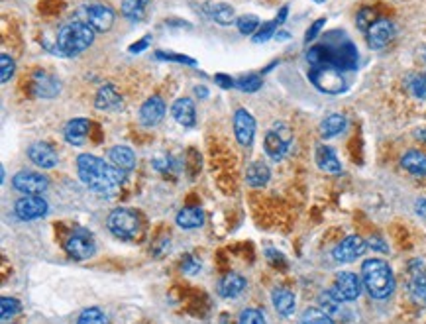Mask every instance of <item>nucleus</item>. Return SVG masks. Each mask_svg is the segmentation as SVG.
I'll use <instances>...</instances> for the list:
<instances>
[{
    "instance_id": "obj_14",
    "label": "nucleus",
    "mask_w": 426,
    "mask_h": 324,
    "mask_svg": "<svg viewBox=\"0 0 426 324\" xmlns=\"http://www.w3.org/2000/svg\"><path fill=\"white\" fill-rule=\"evenodd\" d=\"M234 134L242 145H252L254 136H256V120L254 116L246 111V108H240L234 114Z\"/></svg>"
},
{
    "instance_id": "obj_25",
    "label": "nucleus",
    "mask_w": 426,
    "mask_h": 324,
    "mask_svg": "<svg viewBox=\"0 0 426 324\" xmlns=\"http://www.w3.org/2000/svg\"><path fill=\"white\" fill-rule=\"evenodd\" d=\"M316 163H318L320 169L326 171V173H332V175H336V173H340L342 171L340 160L336 157L334 150L332 147H328V145H318V147H316Z\"/></svg>"
},
{
    "instance_id": "obj_44",
    "label": "nucleus",
    "mask_w": 426,
    "mask_h": 324,
    "mask_svg": "<svg viewBox=\"0 0 426 324\" xmlns=\"http://www.w3.org/2000/svg\"><path fill=\"white\" fill-rule=\"evenodd\" d=\"M324 22H326V18H318L315 24L308 28L307 38H305V43H310V42H313V40H316V35L320 34V30H323V28H324Z\"/></svg>"
},
{
    "instance_id": "obj_31",
    "label": "nucleus",
    "mask_w": 426,
    "mask_h": 324,
    "mask_svg": "<svg viewBox=\"0 0 426 324\" xmlns=\"http://www.w3.org/2000/svg\"><path fill=\"white\" fill-rule=\"evenodd\" d=\"M147 4H150V0H124L122 2V14L132 22H140L147 14Z\"/></svg>"
},
{
    "instance_id": "obj_8",
    "label": "nucleus",
    "mask_w": 426,
    "mask_h": 324,
    "mask_svg": "<svg viewBox=\"0 0 426 324\" xmlns=\"http://www.w3.org/2000/svg\"><path fill=\"white\" fill-rule=\"evenodd\" d=\"M12 185L16 191L24 193V195H42L43 191L47 189L50 181L47 177H43L42 173H35V171H20L14 175Z\"/></svg>"
},
{
    "instance_id": "obj_35",
    "label": "nucleus",
    "mask_w": 426,
    "mask_h": 324,
    "mask_svg": "<svg viewBox=\"0 0 426 324\" xmlns=\"http://www.w3.org/2000/svg\"><path fill=\"white\" fill-rule=\"evenodd\" d=\"M301 324H334L328 313L318 311V308H308L307 313L301 318Z\"/></svg>"
},
{
    "instance_id": "obj_34",
    "label": "nucleus",
    "mask_w": 426,
    "mask_h": 324,
    "mask_svg": "<svg viewBox=\"0 0 426 324\" xmlns=\"http://www.w3.org/2000/svg\"><path fill=\"white\" fill-rule=\"evenodd\" d=\"M77 324H108V316L101 308H85L79 316Z\"/></svg>"
},
{
    "instance_id": "obj_37",
    "label": "nucleus",
    "mask_w": 426,
    "mask_h": 324,
    "mask_svg": "<svg viewBox=\"0 0 426 324\" xmlns=\"http://www.w3.org/2000/svg\"><path fill=\"white\" fill-rule=\"evenodd\" d=\"M281 26V22L275 18V20H271V22H267V24H264V26L257 30L256 34H254V42L256 43H264L267 42L269 38H273V34H275V30Z\"/></svg>"
},
{
    "instance_id": "obj_21",
    "label": "nucleus",
    "mask_w": 426,
    "mask_h": 324,
    "mask_svg": "<svg viewBox=\"0 0 426 324\" xmlns=\"http://www.w3.org/2000/svg\"><path fill=\"white\" fill-rule=\"evenodd\" d=\"M28 155H30V160L38 165V167H42V169H52V167H55L57 165V154L53 152L52 145L43 144V142H40V144H34L30 150H28Z\"/></svg>"
},
{
    "instance_id": "obj_7",
    "label": "nucleus",
    "mask_w": 426,
    "mask_h": 324,
    "mask_svg": "<svg viewBox=\"0 0 426 324\" xmlns=\"http://www.w3.org/2000/svg\"><path fill=\"white\" fill-rule=\"evenodd\" d=\"M291 142H293V132H291L289 126L277 124V126H273V128L265 134V154L269 155L273 162H279V160H283L285 154L289 152Z\"/></svg>"
},
{
    "instance_id": "obj_29",
    "label": "nucleus",
    "mask_w": 426,
    "mask_h": 324,
    "mask_svg": "<svg viewBox=\"0 0 426 324\" xmlns=\"http://www.w3.org/2000/svg\"><path fill=\"white\" fill-rule=\"evenodd\" d=\"M269 177H271V171L262 162H254L246 171L247 185H252V187H264Z\"/></svg>"
},
{
    "instance_id": "obj_11",
    "label": "nucleus",
    "mask_w": 426,
    "mask_h": 324,
    "mask_svg": "<svg viewBox=\"0 0 426 324\" xmlns=\"http://www.w3.org/2000/svg\"><path fill=\"white\" fill-rule=\"evenodd\" d=\"M330 291L340 298L342 303L344 301H356L359 297V293H361V283H359V277L356 273L342 272L338 273L334 287Z\"/></svg>"
},
{
    "instance_id": "obj_28",
    "label": "nucleus",
    "mask_w": 426,
    "mask_h": 324,
    "mask_svg": "<svg viewBox=\"0 0 426 324\" xmlns=\"http://www.w3.org/2000/svg\"><path fill=\"white\" fill-rule=\"evenodd\" d=\"M400 165L409 171V173H413V175L425 177L426 175V154H422V152H417V150L407 152V154L403 155V160H400Z\"/></svg>"
},
{
    "instance_id": "obj_5",
    "label": "nucleus",
    "mask_w": 426,
    "mask_h": 324,
    "mask_svg": "<svg viewBox=\"0 0 426 324\" xmlns=\"http://www.w3.org/2000/svg\"><path fill=\"white\" fill-rule=\"evenodd\" d=\"M310 83L326 94H340L346 91V79L340 69L334 67H310L308 71Z\"/></svg>"
},
{
    "instance_id": "obj_32",
    "label": "nucleus",
    "mask_w": 426,
    "mask_h": 324,
    "mask_svg": "<svg viewBox=\"0 0 426 324\" xmlns=\"http://www.w3.org/2000/svg\"><path fill=\"white\" fill-rule=\"evenodd\" d=\"M410 293L413 298L417 303H426V275L422 272H417L413 275V281H410Z\"/></svg>"
},
{
    "instance_id": "obj_46",
    "label": "nucleus",
    "mask_w": 426,
    "mask_h": 324,
    "mask_svg": "<svg viewBox=\"0 0 426 324\" xmlns=\"http://www.w3.org/2000/svg\"><path fill=\"white\" fill-rule=\"evenodd\" d=\"M214 81H216L222 89H232V86H236V81H234V79L228 77V75H222V73L214 75Z\"/></svg>"
},
{
    "instance_id": "obj_23",
    "label": "nucleus",
    "mask_w": 426,
    "mask_h": 324,
    "mask_svg": "<svg viewBox=\"0 0 426 324\" xmlns=\"http://www.w3.org/2000/svg\"><path fill=\"white\" fill-rule=\"evenodd\" d=\"M108 157H111L112 165L122 169L124 173L134 169V165H136V154H134L130 147H126V145H114L111 150V154H108Z\"/></svg>"
},
{
    "instance_id": "obj_47",
    "label": "nucleus",
    "mask_w": 426,
    "mask_h": 324,
    "mask_svg": "<svg viewBox=\"0 0 426 324\" xmlns=\"http://www.w3.org/2000/svg\"><path fill=\"white\" fill-rule=\"evenodd\" d=\"M150 40H152V38H150V35H145L144 40H142V42H138V43H134V45H130V53H140V52H144L145 48H147V45H150Z\"/></svg>"
},
{
    "instance_id": "obj_42",
    "label": "nucleus",
    "mask_w": 426,
    "mask_h": 324,
    "mask_svg": "<svg viewBox=\"0 0 426 324\" xmlns=\"http://www.w3.org/2000/svg\"><path fill=\"white\" fill-rule=\"evenodd\" d=\"M238 324H265V316L256 308H246V311H242Z\"/></svg>"
},
{
    "instance_id": "obj_9",
    "label": "nucleus",
    "mask_w": 426,
    "mask_h": 324,
    "mask_svg": "<svg viewBox=\"0 0 426 324\" xmlns=\"http://www.w3.org/2000/svg\"><path fill=\"white\" fill-rule=\"evenodd\" d=\"M65 250H67L69 257H73L77 262L89 259L94 254L93 236L85 230L73 232L67 238V242H65Z\"/></svg>"
},
{
    "instance_id": "obj_43",
    "label": "nucleus",
    "mask_w": 426,
    "mask_h": 324,
    "mask_svg": "<svg viewBox=\"0 0 426 324\" xmlns=\"http://www.w3.org/2000/svg\"><path fill=\"white\" fill-rule=\"evenodd\" d=\"M375 20H377V12L374 9H361L358 14V26L366 32L367 28L374 24Z\"/></svg>"
},
{
    "instance_id": "obj_48",
    "label": "nucleus",
    "mask_w": 426,
    "mask_h": 324,
    "mask_svg": "<svg viewBox=\"0 0 426 324\" xmlns=\"http://www.w3.org/2000/svg\"><path fill=\"white\" fill-rule=\"evenodd\" d=\"M185 269H187L189 273H195L201 269V264H196V262H193V259H189V264H185Z\"/></svg>"
},
{
    "instance_id": "obj_22",
    "label": "nucleus",
    "mask_w": 426,
    "mask_h": 324,
    "mask_svg": "<svg viewBox=\"0 0 426 324\" xmlns=\"http://www.w3.org/2000/svg\"><path fill=\"white\" fill-rule=\"evenodd\" d=\"M246 289V279L240 273H226L218 283V293L224 298H234Z\"/></svg>"
},
{
    "instance_id": "obj_49",
    "label": "nucleus",
    "mask_w": 426,
    "mask_h": 324,
    "mask_svg": "<svg viewBox=\"0 0 426 324\" xmlns=\"http://www.w3.org/2000/svg\"><path fill=\"white\" fill-rule=\"evenodd\" d=\"M417 213L420 214V216H426V199H422V201H418L417 203Z\"/></svg>"
},
{
    "instance_id": "obj_51",
    "label": "nucleus",
    "mask_w": 426,
    "mask_h": 324,
    "mask_svg": "<svg viewBox=\"0 0 426 324\" xmlns=\"http://www.w3.org/2000/svg\"><path fill=\"white\" fill-rule=\"evenodd\" d=\"M195 93L198 94V96H201V99H206V96H208V93H206V89H203V86H201V89H198V86H196Z\"/></svg>"
},
{
    "instance_id": "obj_36",
    "label": "nucleus",
    "mask_w": 426,
    "mask_h": 324,
    "mask_svg": "<svg viewBox=\"0 0 426 324\" xmlns=\"http://www.w3.org/2000/svg\"><path fill=\"white\" fill-rule=\"evenodd\" d=\"M262 85H264V81L259 75H246V77H240L236 81V86L244 93H256L262 89Z\"/></svg>"
},
{
    "instance_id": "obj_16",
    "label": "nucleus",
    "mask_w": 426,
    "mask_h": 324,
    "mask_svg": "<svg viewBox=\"0 0 426 324\" xmlns=\"http://www.w3.org/2000/svg\"><path fill=\"white\" fill-rule=\"evenodd\" d=\"M163 116H165V103H163L162 96H157V94L150 96L140 108V122L147 128L157 126L163 120Z\"/></svg>"
},
{
    "instance_id": "obj_33",
    "label": "nucleus",
    "mask_w": 426,
    "mask_h": 324,
    "mask_svg": "<svg viewBox=\"0 0 426 324\" xmlns=\"http://www.w3.org/2000/svg\"><path fill=\"white\" fill-rule=\"evenodd\" d=\"M236 26H238V32L242 35H252L256 34L259 30V18L256 14H246V16H240L236 20Z\"/></svg>"
},
{
    "instance_id": "obj_24",
    "label": "nucleus",
    "mask_w": 426,
    "mask_h": 324,
    "mask_svg": "<svg viewBox=\"0 0 426 324\" xmlns=\"http://www.w3.org/2000/svg\"><path fill=\"white\" fill-rule=\"evenodd\" d=\"M175 220H177V226H181V228H185V230H193V228L203 226V222H205V213H203L201 206H185L183 211H179V214H177Z\"/></svg>"
},
{
    "instance_id": "obj_12",
    "label": "nucleus",
    "mask_w": 426,
    "mask_h": 324,
    "mask_svg": "<svg viewBox=\"0 0 426 324\" xmlns=\"http://www.w3.org/2000/svg\"><path fill=\"white\" fill-rule=\"evenodd\" d=\"M14 213L20 220H35V218H42L43 214L47 213V203L40 195L22 196L14 206Z\"/></svg>"
},
{
    "instance_id": "obj_50",
    "label": "nucleus",
    "mask_w": 426,
    "mask_h": 324,
    "mask_svg": "<svg viewBox=\"0 0 426 324\" xmlns=\"http://www.w3.org/2000/svg\"><path fill=\"white\" fill-rule=\"evenodd\" d=\"M287 12H289V10H287V6H283L281 9V12H279V16H277V20H279V22H285V18H287Z\"/></svg>"
},
{
    "instance_id": "obj_40",
    "label": "nucleus",
    "mask_w": 426,
    "mask_h": 324,
    "mask_svg": "<svg viewBox=\"0 0 426 324\" xmlns=\"http://www.w3.org/2000/svg\"><path fill=\"white\" fill-rule=\"evenodd\" d=\"M0 311H2V320H9V318H12V316L20 311V303H18L16 298L2 297V301H0Z\"/></svg>"
},
{
    "instance_id": "obj_10",
    "label": "nucleus",
    "mask_w": 426,
    "mask_h": 324,
    "mask_svg": "<svg viewBox=\"0 0 426 324\" xmlns=\"http://www.w3.org/2000/svg\"><path fill=\"white\" fill-rule=\"evenodd\" d=\"M366 35L367 45L371 50H381V48H385L393 40L395 26H393L391 20H387V18H377L374 24L366 30Z\"/></svg>"
},
{
    "instance_id": "obj_39",
    "label": "nucleus",
    "mask_w": 426,
    "mask_h": 324,
    "mask_svg": "<svg viewBox=\"0 0 426 324\" xmlns=\"http://www.w3.org/2000/svg\"><path fill=\"white\" fill-rule=\"evenodd\" d=\"M342 301L336 295H334L332 291H326L320 295V307H323L324 313H328V315H332L338 311V305H340Z\"/></svg>"
},
{
    "instance_id": "obj_6",
    "label": "nucleus",
    "mask_w": 426,
    "mask_h": 324,
    "mask_svg": "<svg viewBox=\"0 0 426 324\" xmlns=\"http://www.w3.org/2000/svg\"><path fill=\"white\" fill-rule=\"evenodd\" d=\"M108 230L120 240H134L140 234V218L128 208H116L108 216Z\"/></svg>"
},
{
    "instance_id": "obj_4",
    "label": "nucleus",
    "mask_w": 426,
    "mask_h": 324,
    "mask_svg": "<svg viewBox=\"0 0 426 324\" xmlns=\"http://www.w3.org/2000/svg\"><path fill=\"white\" fill-rule=\"evenodd\" d=\"M77 169L85 171V173H93L96 177H101L103 181H106L111 187H114L118 191V187L124 181V171L114 167L112 163H104L101 157H96L93 154H81L77 157Z\"/></svg>"
},
{
    "instance_id": "obj_15",
    "label": "nucleus",
    "mask_w": 426,
    "mask_h": 324,
    "mask_svg": "<svg viewBox=\"0 0 426 324\" xmlns=\"http://www.w3.org/2000/svg\"><path fill=\"white\" fill-rule=\"evenodd\" d=\"M86 24L94 28V32H108L114 24V12L104 4H91L85 9Z\"/></svg>"
},
{
    "instance_id": "obj_1",
    "label": "nucleus",
    "mask_w": 426,
    "mask_h": 324,
    "mask_svg": "<svg viewBox=\"0 0 426 324\" xmlns=\"http://www.w3.org/2000/svg\"><path fill=\"white\" fill-rule=\"evenodd\" d=\"M307 61L310 67H334L349 71L358 67V50L344 35L338 42L328 40L326 43L310 48L307 52Z\"/></svg>"
},
{
    "instance_id": "obj_13",
    "label": "nucleus",
    "mask_w": 426,
    "mask_h": 324,
    "mask_svg": "<svg viewBox=\"0 0 426 324\" xmlns=\"http://www.w3.org/2000/svg\"><path fill=\"white\" fill-rule=\"evenodd\" d=\"M366 247L367 244L364 238H359V236H348V238H344L338 246L334 247L332 256L336 262L348 264V262H354V259H358L359 256H364Z\"/></svg>"
},
{
    "instance_id": "obj_41",
    "label": "nucleus",
    "mask_w": 426,
    "mask_h": 324,
    "mask_svg": "<svg viewBox=\"0 0 426 324\" xmlns=\"http://www.w3.org/2000/svg\"><path fill=\"white\" fill-rule=\"evenodd\" d=\"M410 93L415 94L420 101H426V75H417V77L410 79L409 83Z\"/></svg>"
},
{
    "instance_id": "obj_26",
    "label": "nucleus",
    "mask_w": 426,
    "mask_h": 324,
    "mask_svg": "<svg viewBox=\"0 0 426 324\" xmlns=\"http://www.w3.org/2000/svg\"><path fill=\"white\" fill-rule=\"evenodd\" d=\"M206 14L213 18L216 24L220 26H230V24H236V12L232 9L230 4H224V2H218V4H208L205 6Z\"/></svg>"
},
{
    "instance_id": "obj_18",
    "label": "nucleus",
    "mask_w": 426,
    "mask_h": 324,
    "mask_svg": "<svg viewBox=\"0 0 426 324\" xmlns=\"http://www.w3.org/2000/svg\"><path fill=\"white\" fill-rule=\"evenodd\" d=\"M94 106L99 111H118L122 106V94L116 91V86L106 83L99 89V93L94 96Z\"/></svg>"
},
{
    "instance_id": "obj_52",
    "label": "nucleus",
    "mask_w": 426,
    "mask_h": 324,
    "mask_svg": "<svg viewBox=\"0 0 426 324\" xmlns=\"http://www.w3.org/2000/svg\"><path fill=\"white\" fill-rule=\"evenodd\" d=\"M417 138H418V140H422V142H426V128L418 130V132H417Z\"/></svg>"
},
{
    "instance_id": "obj_27",
    "label": "nucleus",
    "mask_w": 426,
    "mask_h": 324,
    "mask_svg": "<svg viewBox=\"0 0 426 324\" xmlns=\"http://www.w3.org/2000/svg\"><path fill=\"white\" fill-rule=\"evenodd\" d=\"M273 305H275V311L281 316H291L295 313V295L291 293L289 289H279L273 291Z\"/></svg>"
},
{
    "instance_id": "obj_19",
    "label": "nucleus",
    "mask_w": 426,
    "mask_h": 324,
    "mask_svg": "<svg viewBox=\"0 0 426 324\" xmlns=\"http://www.w3.org/2000/svg\"><path fill=\"white\" fill-rule=\"evenodd\" d=\"M171 114H173V118L179 122L181 126H185V128H191V126H195L196 122V112H195V103L187 99V96H183V99H177L173 106H171Z\"/></svg>"
},
{
    "instance_id": "obj_53",
    "label": "nucleus",
    "mask_w": 426,
    "mask_h": 324,
    "mask_svg": "<svg viewBox=\"0 0 426 324\" xmlns=\"http://www.w3.org/2000/svg\"><path fill=\"white\" fill-rule=\"evenodd\" d=\"M315 2H324V0H315Z\"/></svg>"
},
{
    "instance_id": "obj_2",
    "label": "nucleus",
    "mask_w": 426,
    "mask_h": 324,
    "mask_svg": "<svg viewBox=\"0 0 426 324\" xmlns=\"http://www.w3.org/2000/svg\"><path fill=\"white\" fill-rule=\"evenodd\" d=\"M361 279L374 298H387L395 289V277L383 259H367L361 265Z\"/></svg>"
},
{
    "instance_id": "obj_30",
    "label": "nucleus",
    "mask_w": 426,
    "mask_h": 324,
    "mask_svg": "<svg viewBox=\"0 0 426 324\" xmlns=\"http://www.w3.org/2000/svg\"><path fill=\"white\" fill-rule=\"evenodd\" d=\"M346 116H342V114H330V116H326V118L320 122V136L323 138H334L342 134L344 130H346Z\"/></svg>"
},
{
    "instance_id": "obj_20",
    "label": "nucleus",
    "mask_w": 426,
    "mask_h": 324,
    "mask_svg": "<svg viewBox=\"0 0 426 324\" xmlns=\"http://www.w3.org/2000/svg\"><path fill=\"white\" fill-rule=\"evenodd\" d=\"M89 130H91V122L86 118L69 120L65 128H63V136L67 140V144L83 145L86 142V136H89Z\"/></svg>"
},
{
    "instance_id": "obj_17",
    "label": "nucleus",
    "mask_w": 426,
    "mask_h": 324,
    "mask_svg": "<svg viewBox=\"0 0 426 324\" xmlns=\"http://www.w3.org/2000/svg\"><path fill=\"white\" fill-rule=\"evenodd\" d=\"M32 91L38 99H53L57 96L61 91L60 81L43 71H38L34 77V83H32Z\"/></svg>"
},
{
    "instance_id": "obj_38",
    "label": "nucleus",
    "mask_w": 426,
    "mask_h": 324,
    "mask_svg": "<svg viewBox=\"0 0 426 324\" xmlns=\"http://www.w3.org/2000/svg\"><path fill=\"white\" fill-rule=\"evenodd\" d=\"M0 81L2 83H9L10 79H12V75H14V69H16V65H14V60L10 57L9 53H2L0 55Z\"/></svg>"
},
{
    "instance_id": "obj_45",
    "label": "nucleus",
    "mask_w": 426,
    "mask_h": 324,
    "mask_svg": "<svg viewBox=\"0 0 426 324\" xmlns=\"http://www.w3.org/2000/svg\"><path fill=\"white\" fill-rule=\"evenodd\" d=\"M157 57H159V60H167V61H179V63H187V65H196L195 60L185 57V55H173V53L157 52Z\"/></svg>"
},
{
    "instance_id": "obj_3",
    "label": "nucleus",
    "mask_w": 426,
    "mask_h": 324,
    "mask_svg": "<svg viewBox=\"0 0 426 324\" xmlns=\"http://www.w3.org/2000/svg\"><path fill=\"white\" fill-rule=\"evenodd\" d=\"M94 42V28L86 22H69L57 34V50L67 57L89 50Z\"/></svg>"
}]
</instances>
